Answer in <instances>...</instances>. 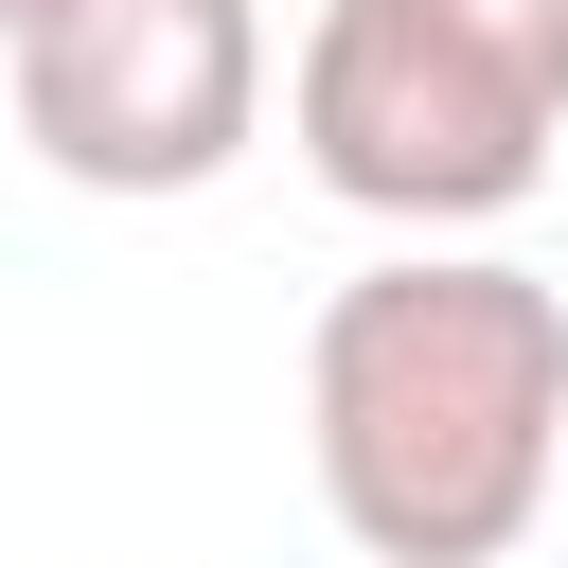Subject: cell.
<instances>
[{
	"instance_id": "1",
	"label": "cell",
	"mask_w": 568,
	"mask_h": 568,
	"mask_svg": "<svg viewBox=\"0 0 568 568\" xmlns=\"http://www.w3.org/2000/svg\"><path fill=\"white\" fill-rule=\"evenodd\" d=\"M302 462L373 568H497L568 479V284L515 248H390L302 337Z\"/></svg>"
},
{
	"instance_id": "2",
	"label": "cell",
	"mask_w": 568,
	"mask_h": 568,
	"mask_svg": "<svg viewBox=\"0 0 568 568\" xmlns=\"http://www.w3.org/2000/svg\"><path fill=\"white\" fill-rule=\"evenodd\" d=\"M284 142L373 231H497L568 142V0H320Z\"/></svg>"
},
{
	"instance_id": "3",
	"label": "cell",
	"mask_w": 568,
	"mask_h": 568,
	"mask_svg": "<svg viewBox=\"0 0 568 568\" xmlns=\"http://www.w3.org/2000/svg\"><path fill=\"white\" fill-rule=\"evenodd\" d=\"M0 89L71 195H213L266 142V0H71Z\"/></svg>"
},
{
	"instance_id": "4",
	"label": "cell",
	"mask_w": 568,
	"mask_h": 568,
	"mask_svg": "<svg viewBox=\"0 0 568 568\" xmlns=\"http://www.w3.org/2000/svg\"><path fill=\"white\" fill-rule=\"evenodd\" d=\"M53 18H71V0H0V53H36V36H53Z\"/></svg>"
}]
</instances>
